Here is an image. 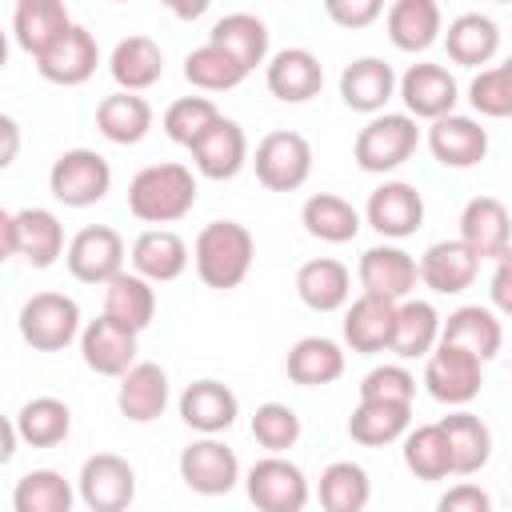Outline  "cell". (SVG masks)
<instances>
[{"instance_id": "1", "label": "cell", "mask_w": 512, "mask_h": 512, "mask_svg": "<svg viewBox=\"0 0 512 512\" xmlns=\"http://www.w3.org/2000/svg\"><path fill=\"white\" fill-rule=\"evenodd\" d=\"M196 172L180 160H160V164H144L132 180H128V212L140 224H176L196 208Z\"/></svg>"}, {"instance_id": "2", "label": "cell", "mask_w": 512, "mask_h": 512, "mask_svg": "<svg viewBox=\"0 0 512 512\" xmlns=\"http://www.w3.org/2000/svg\"><path fill=\"white\" fill-rule=\"evenodd\" d=\"M256 260V236L240 220H212L192 240V268L204 288L232 292L248 280Z\"/></svg>"}, {"instance_id": "3", "label": "cell", "mask_w": 512, "mask_h": 512, "mask_svg": "<svg viewBox=\"0 0 512 512\" xmlns=\"http://www.w3.org/2000/svg\"><path fill=\"white\" fill-rule=\"evenodd\" d=\"M420 148V120L408 112H376L352 140V160L360 172L388 176L400 164H408Z\"/></svg>"}, {"instance_id": "4", "label": "cell", "mask_w": 512, "mask_h": 512, "mask_svg": "<svg viewBox=\"0 0 512 512\" xmlns=\"http://www.w3.org/2000/svg\"><path fill=\"white\" fill-rule=\"evenodd\" d=\"M0 240H4V260H24L28 268L44 272L52 268L68 244H64V224L52 208H4L0 212Z\"/></svg>"}, {"instance_id": "5", "label": "cell", "mask_w": 512, "mask_h": 512, "mask_svg": "<svg viewBox=\"0 0 512 512\" xmlns=\"http://www.w3.org/2000/svg\"><path fill=\"white\" fill-rule=\"evenodd\" d=\"M48 192L64 208H92L112 192V164L96 148H64L48 168Z\"/></svg>"}, {"instance_id": "6", "label": "cell", "mask_w": 512, "mask_h": 512, "mask_svg": "<svg viewBox=\"0 0 512 512\" xmlns=\"http://www.w3.org/2000/svg\"><path fill=\"white\" fill-rule=\"evenodd\" d=\"M20 336L36 352H64L72 340H80L84 316L80 304L64 292H32L20 304Z\"/></svg>"}, {"instance_id": "7", "label": "cell", "mask_w": 512, "mask_h": 512, "mask_svg": "<svg viewBox=\"0 0 512 512\" xmlns=\"http://www.w3.org/2000/svg\"><path fill=\"white\" fill-rule=\"evenodd\" d=\"M424 388L436 404H448V408H468L480 388H484V360L472 356L468 348L460 344H448L440 340L428 356H424Z\"/></svg>"}, {"instance_id": "8", "label": "cell", "mask_w": 512, "mask_h": 512, "mask_svg": "<svg viewBox=\"0 0 512 512\" xmlns=\"http://www.w3.org/2000/svg\"><path fill=\"white\" fill-rule=\"evenodd\" d=\"M312 144L308 136L292 132V128H276L268 136H260L256 152H252V172L268 192H296L308 184L312 176Z\"/></svg>"}, {"instance_id": "9", "label": "cell", "mask_w": 512, "mask_h": 512, "mask_svg": "<svg viewBox=\"0 0 512 512\" xmlns=\"http://www.w3.org/2000/svg\"><path fill=\"white\" fill-rule=\"evenodd\" d=\"M244 492L260 512H304L312 500L308 476L300 464H292L284 452L260 456L244 472Z\"/></svg>"}, {"instance_id": "10", "label": "cell", "mask_w": 512, "mask_h": 512, "mask_svg": "<svg viewBox=\"0 0 512 512\" xmlns=\"http://www.w3.org/2000/svg\"><path fill=\"white\" fill-rule=\"evenodd\" d=\"M180 480L196 496H228L240 484V460L220 436H196L180 448Z\"/></svg>"}, {"instance_id": "11", "label": "cell", "mask_w": 512, "mask_h": 512, "mask_svg": "<svg viewBox=\"0 0 512 512\" xmlns=\"http://www.w3.org/2000/svg\"><path fill=\"white\" fill-rule=\"evenodd\" d=\"M124 260H128V244H124V236L112 224H88V228H80L68 240V252H64V264H68L72 280L100 284V288L112 276L124 272Z\"/></svg>"}, {"instance_id": "12", "label": "cell", "mask_w": 512, "mask_h": 512, "mask_svg": "<svg viewBox=\"0 0 512 512\" xmlns=\"http://www.w3.org/2000/svg\"><path fill=\"white\" fill-rule=\"evenodd\" d=\"M76 492L92 512H124L136 500V468L116 452H96L80 464Z\"/></svg>"}, {"instance_id": "13", "label": "cell", "mask_w": 512, "mask_h": 512, "mask_svg": "<svg viewBox=\"0 0 512 512\" xmlns=\"http://www.w3.org/2000/svg\"><path fill=\"white\" fill-rule=\"evenodd\" d=\"M364 224L384 236V240H408L424 224V196L408 180H384L380 188L368 192L364 204Z\"/></svg>"}, {"instance_id": "14", "label": "cell", "mask_w": 512, "mask_h": 512, "mask_svg": "<svg viewBox=\"0 0 512 512\" xmlns=\"http://www.w3.org/2000/svg\"><path fill=\"white\" fill-rule=\"evenodd\" d=\"M136 328H128V324H120V320H112L108 312H100L96 320H88L84 328H80V360H84V368L88 372H96V376H112V380H120L132 364H136Z\"/></svg>"}, {"instance_id": "15", "label": "cell", "mask_w": 512, "mask_h": 512, "mask_svg": "<svg viewBox=\"0 0 512 512\" xmlns=\"http://www.w3.org/2000/svg\"><path fill=\"white\" fill-rule=\"evenodd\" d=\"M404 100V112L416 116V120H440L448 112H456L460 104V84L456 76L444 68V64H432V60H420V64H408V72L400 76V92Z\"/></svg>"}, {"instance_id": "16", "label": "cell", "mask_w": 512, "mask_h": 512, "mask_svg": "<svg viewBox=\"0 0 512 512\" xmlns=\"http://www.w3.org/2000/svg\"><path fill=\"white\" fill-rule=\"evenodd\" d=\"M428 152L440 168L468 172V168L484 164V156H488V128L476 116L448 112L428 124Z\"/></svg>"}, {"instance_id": "17", "label": "cell", "mask_w": 512, "mask_h": 512, "mask_svg": "<svg viewBox=\"0 0 512 512\" xmlns=\"http://www.w3.org/2000/svg\"><path fill=\"white\" fill-rule=\"evenodd\" d=\"M356 280L364 292L372 296H388V300H404L412 296L416 280H420V264L412 252H404L396 240H384V244H372L360 252V264H356Z\"/></svg>"}, {"instance_id": "18", "label": "cell", "mask_w": 512, "mask_h": 512, "mask_svg": "<svg viewBox=\"0 0 512 512\" xmlns=\"http://www.w3.org/2000/svg\"><path fill=\"white\" fill-rule=\"evenodd\" d=\"M264 84L280 104H308L324 88V64L312 48H280L264 64Z\"/></svg>"}, {"instance_id": "19", "label": "cell", "mask_w": 512, "mask_h": 512, "mask_svg": "<svg viewBox=\"0 0 512 512\" xmlns=\"http://www.w3.org/2000/svg\"><path fill=\"white\" fill-rule=\"evenodd\" d=\"M96 64H100V44L84 24H72L44 56H36V72L48 84H60V88L88 84L96 76Z\"/></svg>"}, {"instance_id": "20", "label": "cell", "mask_w": 512, "mask_h": 512, "mask_svg": "<svg viewBox=\"0 0 512 512\" xmlns=\"http://www.w3.org/2000/svg\"><path fill=\"white\" fill-rule=\"evenodd\" d=\"M188 152H192L196 176H204V180H232V176L244 172V164H252L248 136H244V128H240L236 120H228V116H220Z\"/></svg>"}, {"instance_id": "21", "label": "cell", "mask_w": 512, "mask_h": 512, "mask_svg": "<svg viewBox=\"0 0 512 512\" xmlns=\"http://www.w3.org/2000/svg\"><path fill=\"white\" fill-rule=\"evenodd\" d=\"M396 304L400 300H388V296H372V292H360L356 300L344 304V348H352L356 356H376V352H388L392 344V324H396Z\"/></svg>"}, {"instance_id": "22", "label": "cell", "mask_w": 512, "mask_h": 512, "mask_svg": "<svg viewBox=\"0 0 512 512\" xmlns=\"http://www.w3.org/2000/svg\"><path fill=\"white\" fill-rule=\"evenodd\" d=\"M176 412H180V420L196 432V436H220V432H228L232 424H236V416H240V396L224 384V380H192L184 392H180V400H176Z\"/></svg>"}, {"instance_id": "23", "label": "cell", "mask_w": 512, "mask_h": 512, "mask_svg": "<svg viewBox=\"0 0 512 512\" xmlns=\"http://www.w3.org/2000/svg\"><path fill=\"white\" fill-rule=\"evenodd\" d=\"M396 92H400V76L380 56H356L340 72V100H344V108H352L360 116L384 112Z\"/></svg>"}, {"instance_id": "24", "label": "cell", "mask_w": 512, "mask_h": 512, "mask_svg": "<svg viewBox=\"0 0 512 512\" xmlns=\"http://www.w3.org/2000/svg\"><path fill=\"white\" fill-rule=\"evenodd\" d=\"M172 400V384H168V372L156 364V360H136L120 384H116V408L124 420L132 424H152L164 416Z\"/></svg>"}, {"instance_id": "25", "label": "cell", "mask_w": 512, "mask_h": 512, "mask_svg": "<svg viewBox=\"0 0 512 512\" xmlns=\"http://www.w3.org/2000/svg\"><path fill=\"white\" fill-rule=\"evenodd\" d=\"M128 260H132V268L140 272V276H148L152 284H172V280H180L184 272H188V264H192V248H188V240L180 236V232H172V228H144L136 240H132V248H128Z\"/></svg>"}, {"instance_id": "26", "label": "cell", "mask_w": 512, "mask_h": 512, "mask_svg": "<svg viewBox=\"0 0 512 512\" xmlns=\"http://www.w3.org/2000/svg\"><path fill=\"white\" fill-rule=\"evenodd\" d=\"M416 264H420V284L432 288L436 296H460L464 288H472V280L480 272V256L460 236L428 244Z\"/></svg>"}, {"instance_id": "27", "label": "cell", "mask_w": 512, "mask_h": 512, "mask_svg": "<svg viewBox=\"0 0 512 512\" xmlns=\"http://www.w3.org/2000/svg\"><path fill=\"white\" fill-rule=\"evenodd\" d=\"M384 28H388L392 48H400L408 56H420L432 44H440L444 12H440L436 0H392L384 8Z\"/></svg>"}, {"instance_id": "28", "label": "cell", "mask_w": 512, "mask_h": 512, "mask_svg": "<svg viewBox=\"0 0 512 512\" xmlns=\"http://www.w3.org/2000/svg\"><path fill=\"white\" fill-rule=\"evenodd\" d=\"M460 240L480 256L496 260L512 244V212L496 196H472L460 208Z\"/></svg>"}, {"instance_id": "29", "label": "cell", "mask_w": 512, "mask_h": 512, "mask_svg": "<svg viewBox=\"0 0 512 512\" xmlns=\"http://www.w3.org/2000/svg\"><path fill=\"white\" fill-rule=\"evenodd\" d=\"M440 332H444V316L436 312L432 300H416V296H404L396 304V324H392V344L388 352L396 360H424L436 344H440Z\"/></svg>"}, {"instance_id": "30", "label": "cell", "mask_w": 512, "mask_h": 512, "mask_svg": "<svg viewBox=\"0 0 512 512\" xmlns=\"http://www.w3.org/2000/svg\"><path fill=\"white\" fill-rule=\"evenodd\" d=\"M440 340L448 344H460L468 348L472 356H480L484 364L500 356L504 348V324H500V312L492 304H460L444 316V332Z\"/></svg>"}, {"instance_id": "31", "label": "cell", "mask_w": 512, "mask_h": 512, "mask_svg": "<svg viewBox=\"0 0 512 512\" xmlns=\"http://www.w3.org/2000/svg\"><path fill=\"white\" fill-rule=\"evenodd\" d=\"M344 364H348V352L340 340L332 336H300L288 356H284V372L292 384L300 388H324V384H336L344 376Z\"/></svg>"}, {"instance_id": "32", "label": "cell", "mask_w": 512, "mask_h": 512, "mask_svg": "<svg viewBox=\"0 0 512 512\" xmlns=\"http://www.w3.org/2000/svg\"><path fill=\"white\" fill-rule=\"evenodd\" d=\"M296 296L312 312H340L352 300V272L336 256H312L296 268Z\"/></svg>"}, {"instance_id": "33", "label": "cell", "mask_w": 512, "mask_h": 512, "mask_svg": "<svg viewBox=\"0 0 512 512\" xmlns=\"http://www.w3.org/2000/svg\"><path fill=\"white\" fill-rule=\"evenodd\" d=\"M444 48L448 60L460 68H488L500 52V24L488 12H460L448 28H444Z\"/></svg>"}, {"instance_id": "34", "label": "cell", "mask_w": 512, "mask_h": 512, "mask_svg": "<svg viewBox=\"0 0 512 512\" xmlns=\"http://www.w3.org/2000/svg\"><path fill=\"white\" fill-rule=\"evenodd\" d=\"M152 120H156L152 104L140 92H128V88H116L96 104V132L108 144H120V148L140 144L152 132Z\"/></svg>"}, {"instance_id": "35", "label": "cell", "mask_w": 512, "mask_h": 512, "mask_svg": "<svg viewBox=\"0 0 512 512\" xmlns=\"http://www.w3.org/2000/svg\"><path fill=\"white\" fill-rule=\"evenodd\" d=\"M68 28H72V16L64 0H28V4H16L12 12V40L32 60L44 56Z\"/></svg>"}, {"instance_id": "36", "label": "cell", "mask_w": 512, "mask_h": 512, "mask_svg": "<svg viewBox=\"0 0 512 512\" xmlns=\"http://www.w3.org/2000/svg\"><path fill=\"white\" fill-rule=\"evenodd\" d=\"M300 224L320 244H348L364 228V212H356L352 200H344L336 192H312L300 204Z\"/></svg>"}, {"instance_id": "37", "label": "cell", "mask_w": 512, "mask_h": 512, "mask_svg": "<svg viewBox=\"0 0 512 512\" xmlns=\"http://www.w3.org/2000/svg\"><path fill=\"white\" fill-rule=\"evenodd\" d=\"M208 40L220 44V48H228L248 72H256L272 56V32H268V24L256 12H228V16H220L212 24Z\"/></svg>"}, {"instance_id": "38", "label": "cell", "mask_w": 512, "mask_h": 512, "mask_svg": "<svg viewBox=\"0 0 512 512\" xmlns=\"http://www.w3.org/2000/svg\"><path fill=\"white\" fill-rule=\"evenodd\" d=\"M108 72H112L116 88L148 92L164 76V52L152 36H124L108 56Z\"/></svg>"}, {"instance_id": "39", "label": "cell", "mask_w": 512, "mask_h": 512, "mask_svg": "<svg viewBox=\"0 0 512 512\" xmlns=\"http://www.w3.org/2000/svg\"><path fill=\"white\" fill-rule=\"evenodd\" d=\"M412 428V404H396V400H360L348 416V436L364 448H384L404 440V432Z\"/></svg>"}, {"instance_id": "40", "label": "cell", "mask_w": 512, "mask_h": 512, "mask_svg": "<svg viewBox=\"0 0 512 512\" xmlns=\"http://www.w3.org/2000/svg\"><path fill=\"white\" fill-rule=\"evenodd\" d=\"M440 424L452 448V476H476L492 460V428L468 408H452Z\"/></svg>"}, {"instance_id": "41", "label": "cell", "mask_w": 512, "mask_h": 512, "mask_svg": "<svg viewBox=\"0 0 512 512\" xmlns=\"http://www.w3.org/2000/svg\"><path fill=\"white\" fill-rule=\"evenodd\" d=\"M400 456H404V468L416 476V480H448L452 476V448H448V432L444 424H416L404 432L400 440Z\"/></svg>"}, {"instance_id": "42", "label": "cell", "mask_w": 512, "mask_h": 512, "mask_svg": "<svg viewBox=\"0 0 512 512\" xmlns=\"http://www.w3.org/2000/svg\"><path fill=\"white\" fill-rule=\"evenodd\" d=\"M104 312H108L112 320H120V324L144 332V328L152 324V316H156V284H152L148 276H140L136 268H132V272L124 268L120 276H112V280L104 284Z\"/></svg>"}, {"instance_id": "43", "label": "cell", "mask_w": 512, "mask_h": 512, "mask_svg": "<svg viewBox=\"0 0 512 512\" xmlns=\"http://www.w3.org/2000/svg\"><path fill=\"white\" fill-rule=\"evenodd\" d=\"M16 428L28 448H56L72 436V408L60 396H32L20 404Z\"/></svg>"}, {"instance_id": "44", "label": "cell", "mask_w": 512, "mask_h": 512, "mask_svg": "<svg viewBox=\"0 0 512 512\" xmlns=\"http://www.w3.org/2000/svg\"><path fill=\"white\" fill-rule=\"evenodd\" d=\"M184 80L192 88H200V92H232V88H240L248 80V68L228 48L204 40L200 48H192L184 56Z\"/></svg>"}, {"instance_id": "45", "label": "cell", "mask_w": 512, "mask_h": 512, "mask_svg": "<svg viewBox=\"0 0 512 512\" xmlns=\"http://www.w3.org/2000/svg\"><path fill=\"white\" fill-rule=\"evenodd\" d=\"M320 508L324 512H364L368 500H372V480H368V468L356 464V460H332L324 472H320Z\"/></svg>"}, {"instance_id": "46", "label": "cell", "mask_w": 512, "mask_h": 512, "mask_svg": "<svg viewBox=\"0 0 512 512\" xmlns=\"http://www.w3.org/2000/svg\"><path fill=\"white\" fill-rule=\"evenodd\" d=\"M80 492L64 480L56 468H32L16 480L12 488V508L16 512H68Z\"/></svg>"}, {"instance_id": "47", "label": "cell", "mask_w": 512, "mask_h": 512, "mask_svg": "<svg viewBox=\"0 0 512 512\" xmlns=\"http://www.w3.org/2000/svg\"><path fill=\"white\" fill-rule=\"evenodd\" d=\"M468 104L476 108V116H488V120L512 116V56H504L500 64H488L472 76Z\"/></svg>"}, {"instance_id": "48", "label": "cell", "mask_w": 512, "mask_h": 512, "mask_svg": "<svg viewBox=\"0 0 512 512\" xmlns=\"http://www.w3.org/2000/svg\"><path fill=\"white\" fill-rule=\"evenodd\" d=\"M216 120H220V108H216L208 96H180V100L168 104V112H164L160 124H164V136H168L172 144L192 148Z\"/></svg>"}, {"instance_id": "49", "label": "cell", "mask_w": 512, "mask_h": 512, "mask_svg": "<svg viewBox=\"0 0 512 512\" xmlns=\"http://www.w3.org/2000/svg\"><path fill=\"white\" fill-rule=\"evenodd\" d=\"M300 416L292 404L284 400H264L256 412H252V440L264 448V452H288L300 444Z\"/></svg>"}, {"instance_id": "50", "label": "cell", "mask_w": 512, "mask_h": 512, "mask_svg": "<svg viewBox=\"0 0 512 512\" xmlns=\"http://www.w3.org/2000/svg\"><path fill=\"white\" fill-rule=\"evenodd\" d=\"M360 400H396V404H412V400H416V376L404 368V360H396V364H376V368L364 372V380H360Z\"/></svg>"}, {"instance_id": "51", "label": "cell", "mask_w": 512, "mask_h": 512, "mask_svg": "<svg viewBox=\"0 0 512 512\" xmlns=\"http://www.w3.org/2000/svg\"><path fill=\"white\" fill-rule=\"evenodd\" d=\"M320 4H324V16L348 32L372 28L384 16V0H320Z\"/></svg>"}, {"instance_id": "52", "label": "cell", "mask_w": 512, "mask_h": 512, "mask_svg": "<svg viewBox=\"0 0 512 512\" xmlns=\"http://www.w3.org/2000/svg\"><path fill=\"white\" fill-rule=\"evenodd\" d=\"M436 508H440V512H488V508H492V496H488L480 484L460 480L456 488H448V492L440 496Z\"/></svg>"}, {"instance_id": "53", "label": "cell", "mask_w": 512, "mask_h": 512, "mask_svg": "<svg viewBox=\"0 0 512 512\" xmlns=\"http://www.w3.org/2000/svg\"><path fill=\"white\" fill-rule=\"evenodd\" d=\"M488 296H492V308H496L500 316H508V320H512V268H504V264H496V268H492Z\"/></svg>"}, {"instance_id": "54", "label": "cell", "mask_w": 512, "mask_h": 512, "mask_svg": "<svg viewBox=\"0 0 512 512\" xmlns=\"http://www.w3.org/2000/svg\"><path fill=\"white\" fill-rule=\"evenodd\" d=\"M176 20H200L204 12H208V4L212 0H160Z\"/></svg>"}, {"instance_id": "55", "label": "cell", "mask_w": 512, "mask_h": 512, "mask_svg": "<svg viewBox=\"0 0 512 512\" xmlns=\"http://www.w3.org/2000/svg\"><path fill=\"white\" fill-rule=\"evenodd\" d=\"M0 128H4V156H0V164L8 168L16 160V148H20V124L12 116H0Z\"/></svg>"}, {"instance_id": "56", "label": "cell", "mask_w": 512, "mask_h": 512, "mask_svg": "<svg viewBox=\"0 0 512 512\" xmlns=\"http://www.w3.org/2000/svg\"><path fill=\"white\" fill-rule=\"evenodd\" d=\"M492 4H512V0H492Z\"/></svg>"}, {"instance_id": "57", "label": "cell", "mask_w": 512, "mask_h": 512, "mask_svg": "<svg viewBox=\"0 0 512 512\" xmlns=\"http://www.w3.org/2000/svg\"><path fill=\"white\" fill-rule=\"evenodd\" d=\"M12 4H28V0H12Z\"/></svg>"}, {"instance_id": "58", "label": "cell", "mask_w": 512, "mask_h": 512, "mask_svg": "<svg viewBox=\"0 0 512 512\" xmlns=\"http://www.w3.org/2000/svg\"><path fill=\"white\" fill-rule=\"evenodd\" d=\"M116 4H128V0H116Z\"/></svg>"}]
</instances>
